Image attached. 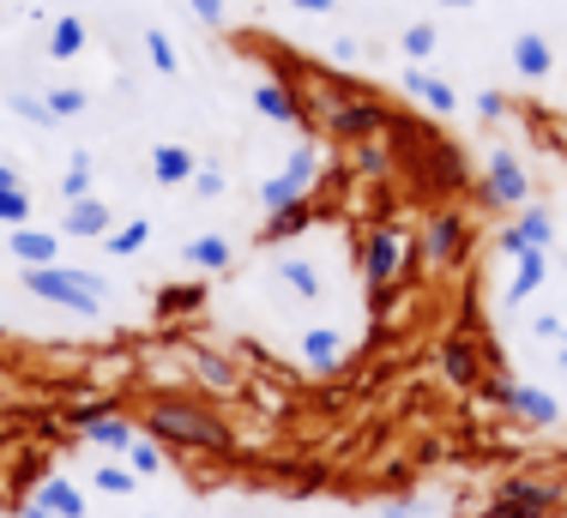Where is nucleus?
Instances as JSON below:
<instances>
[{
  "mask_svg": "<svg viewBox=\"0 0 567 518\" xmlns=\"http://www.w3.org/2000/svg\"><path fill=\"white\" fill-rule=\"evenodd\" d=\"M140 434H152L169 453H194V458H236L241 453V434L212 404L187 398V392H152L140 404Z\"/></svg>",
  "mask_w": 567,
  "mask_h": 518,
  "instance_id": "obj_1",
  "label": "nucleus"
},
{
  "mask_svg": "<svg viewBox=\"0 0 567 518\" xmlns=\"http://www.w3.org/2000/svg\"><path fill=\"white\" fill-rule=\"evenodd\" d=\"M315 133H327L332 145H362V139H386L399 127V108L386 97H369L350 79H315Z\"/></svg>",
  "mask_w": 567,
  "mask_h": 518,
  "instance_id": "obj_2",
  "label": "nucleus"
},
{
  "mask_svg": "<svg viewBox=\"0 0 567 518\" xmlns=\"http://www.w3.org/2000/svg\"><path fill=\"white\" fill-rule=\"evenodd\" d=\"M416 259H423L429 271H458L477 248V229H471V217L458 206H429L423 224H416Z\"/></svg>",
  "mask_w": 567,
  "mask_h": 518,
  "instance_id": "obj_3",
  "label": "nucleus"
},
{
  "mask_svg": "<svg viewBox=\"0 0 567 518\" xmlns=\"http://www.w3.org/2000/svg\"><path fill=\"white\" fill-rule=\"evenodd\" d=\"M24 290L61 313H79V320H97L103 313V278L85 266H31L24 271Z\"/></svg>",
  "mask_w": 567,
  "mask_h": 518,
  "instance_id": "obj_4",
  "label": "nucleus"
},
{
  "mask_svg": "<svg viewBox=\"0 0 567 518\" xmlns=\"http://www.w3.org/2000/svg\"><path fill=\"white\" fill-rule=\"evenodd\" d=\"M404 266H411V229L404 224H369V236H362V283H369V296L393 290L404 278Z\"/></svg>",
  "mask_w": 567,
  "mask_h": 518,
  "instance_id": "obj_5",
  "label": "nucleus"
},
{
  "mask_svg": "<svg viewBox=\"0 0 567 518\" xmlns=\"http://www.w3.org/2000/svg\"><path fill=\"white\" fill-rule=\"evenodd\" d=\"M477 199L495 211H525L532 206V175H525V157L513 145H495L483 157V175H477Z\"/></svg>",
  "mask_w": 567,
  "mask_h": 518,
  "instance_id": "obj_6",
  "label": "nucleus"
},
{
  "mask_svg": "<svg viewBox=\"0 0 567 518\" xmlns=\"http://www.w3.org/2000/svg\"><path fill=\"white\" fill-rule=\"evenodd\" d=\"M404 152L416 157V169H423V187L441 199V206H453V199L471 187V163H465V152H453V145L435 139V133H423V139L404 145Z\"/></svg>",
  "mask_w": 567,
  "mask_h": 518,
  "instance_id": "obj_7",
  "label": "nucleus"
},
{
  "mask_svg": "<svg viewBox=\"0 0 567 518\" xmlns=\"http://www.w3.org/2000/svg\"><path fill=\"white\" fill-rule=\"evenodd\" d=\"M435 367H441V380H447L453 392H477V386H483V374H489L483 338H477V332H465V325H453V332L435 344Z\"/></svg>",
  "mask_w": 567,
  "mask_h": 518,
  "instance_id": "obj_8",
  "label": "nucleus"
},
{
  "mask_svg": "<svg viewBox=\"0 0 567 518\" xmlns=\"http://www.w3.org/2000/svg\"><path fill=\"white\" fill-rule=\"evenodd\" d=\"M489 507H507L519 518H549L567 507V483H549V476H502Z\"/></svg>",
  "mask_w": 567,
  "mask_h": 518,
  "instance_id": "obj_9",
  "label": "nucleus"
},
{
  "mask_svg": "<svg viewBox=\"0 0 567 518\" xmlns=\"http://www.w3.org/2000/svg\"><path fill=\"white\" fill-rule=\"evenodd\" d=\"M182 362L194 367V380L212 392V398H241L248 392V380H241V367L218 356V350H199V344H182Z\"/></svg>",
  "mask_w": 567,
  "mask_h": 518,
  "instance_id": "obj_10",
  "label": "nucleus"
},
{
  "mask_svg": "<svg viewBox=\"0 0 567 518\" xmlns=\"http://www.w3.org/2000/svg\"><path fill=\"white\" fill-rule=\"evenodd\" d=\"M502 404L525 422V428H537V434H549L561 422V398H556V392H544V386H532V380H507Z\"/></svg>",
  "mask_w": 567,
  "mask_h": 518,
  "instance_id": "obj_11",
  "label": "nucleus"
},
{
  "mask_svg": "<svg viewBox=\"0 0 567 518\" xmlns=\"http://www.w3.org/2000/svg\"><path fill=\"white\" fill-rule=\"evenodd\" d=\"M254 108H260L266 121H278V127L315 133V115H308V103L296 97V85H284V79H260V85H254Z\"/></svg>",
  "mask_w": 567,
  "mask_h": 518,
  "instance_id": "obj_12",
  "label": "nucleus"
},
{
  "mask_svg": "<svg viewBox=\"0 0 567 518\" xmlns=\"http://www.w3.org/2000/svg\"><path fill=\"white\" fill-rule=\"evenodd\" d=\"M495 241H502V253H525V248H544V253H549V241H556V224H549L544 206H525Z\"/></svg>",
  "mask_w": 567,
  "mask_h": 518,
  "instance_id": "obj_13",
  "label": "nucleus"
},
{
  "mask_svg": "<svg viewBox=\"0 0 567 518\" xmlns=\"http://www.w3.org/2000/svg\"><path fill=\"white\" fill-rule=\"evenodd\" d=\"M315 224H320V206H315V199H296V206H284V211H266L260 241H266V248H284V241L308 236Z\"/></svg>",
  "mask_w": 567,
  "mask_h": 518,
  "instance_id": "obj_14",
  "label": "nucleus"
},
{
  "mask_svg": "<svg viewBox=\"0 0 567 518\" xmlns=\"http://www.w3.org/2000/svg\"><path fill=\"white\" fill-rule=\"evenodd\" d=\"M7 253L19 259L24 271H31V266H61V236H55V229L24 224V229H12V236H7Z\"/></svg>",
  "mask_w": 567,
  "mask_h": 518,
  "instance_id": "obj_15",
  "label": "nucleus"
},
{
  "mask_svg": "<svg viewBox=\"0 0 567 518\" xmlns=\"http://www.w3.org/2000/svg\"><path fill=\"white\" fill-rule=\"evenodd\" d=\"M404 91H411L429 115H453V108H458V91L441 73H429V66H404Z\"/></svg>",
  "mask_w": 567,
  "mask_h": 518,
  "instance_id": "obj_16",
  "label": "nucleus"
},
{
  "mask_svg": "<svg viewBox=\"0 0 567 518\" xmlns=\"http://www.w3.org/2000/svg\"><path fill=\"white\" fill-rule=\"evenodd\" d=\"M61 229H66V236H79V241H110V229H115V211L103 206L97 194H91V199H79V206H66Z\"/></svg>",
  "mask_w": 567,
  "mask_h": 518,
  "instance_id": "obj_17",
  "label": "nucleus"
},
{
  "mask_svg": "<svg viewBox=\"0 0 567 518\" xmlns=\"http://www.w3.org/2000/svg\"><path fill=\"white\" fill-rule=\"evenodd\" d=\"M182 266H187V271H206V278H218V271L236 266V241H229V236H194V241L182 248Z\"/></svg>",
  "mask_w": 567,
  "mask_h": 518,
  "instance_id": "obj_18",
  "label": "nucleus"
},
{
  "mask_svg": "<svg viewBox=\"0 0 567 518\" xmlns=\"http://www.w3.org/2000/svg\"><path fill=\"white\" fill-rule=\"evenodd\" d=\"M85 441H91V446H103V453H121V458H127V446L140 441V422L121 416V411H103V416H91V422H85Z\"/></svg>",
  "mask_w": 567,
  "mask_h": 518,
  "instance_id": "obj_19",
  "label": "nucleus"
},
{
  "mask_svg": "<svg viewBox=\"0 0 567 518\" xmlns=\"http://www.w3.org/2000/svg\"><path fill=\"white\" fill-rule=\"evenodd\" d=\"M194 175H199V157L187 152V145L164 139V145L152 152V182H157V187H187Z\"/></svg>",
  "mask_w": 567,
  "mask_h": 518,
  "instance_id": "obj_20",
  "label": "nucleus"
},
{
  "mask_svg": "<svg viewBox=\"0 0 567 518\" xmlns=\"http://www.w3.org/2000/svg\"><path fill=\"white\" fill-rule=\"evenodd\" d=\"M513 73L532 79V85H537V79H549V73H556V49H549L537 31H519V37H513Z\"/></svg>",
  "mask_w": 567,
  "mask_h": 518,
  "instance_id": "obj_21",
  "label": "nucleus"
},
{
  "mask_svg": "<svg viewBox=\"0 0 567 518\" xmlns=\"http://www.w3.org/2000/svg\"><path fill=\"white\" fill-rule=\"evenodd\" d=\"M31 507L49 512V518H85V495H79L66 476H43V488L31 495Z\"/></svg>",
  "mask_w": 567,
  "mask_h": 518,
  "instance_id": "obj_22",
  "label": "nucleus"
},
{
  "mask_svg": "<svg viewBox=\"0 0 567 518\" xmlns=\"http://www.w3.org/2000/svg\"><path fill=\"white\" fill-rule=\"evenodd\" d=\"M302 362L315 367V374L344 367V338L332 332V325H308V332H302Z\"/></svg>",
  "mask_w": 567,
  "mask_h": 518,
  "instance_id": "obj_23",
  "label": "nucleus"
},
{
  "mask_svg": "<svg viewBox=\"0 0 567 518\" xmlns=\"http://www.w3.org/2000/svg\"><path fill=\"white\" fill-rule=\"evenodd\" d=\"M278 283L296 296V302H320V290H327V283H320V266H315V259H302V253H284L278 259Z\"/></svg>",
  "mask_w": 567,
  "mask_h": 518,
  "instance_id": "obj_24",
  "label": "nucleus"
},
{
  "mask_svg": "<svg viewBox=\"0 0 567 518\" xmlns=\"http://www.w3.org/2000/svg\"><path fill=\"white\" fill-rule=\"evenodd\" d=\"M544 278H549V253H544V248L513 253V283H507V296H513V302H525V296L544 290Z\"/></svg>",
  "mask_w": 567,
  "mask_h": 518,
  "instance_id": "obj_25",
  "label": "nucleus"
},
{
  "mask_svg": "<svg viewBox=\"0 0 567 518\" xmlns=\"http://www.w3.org/2000/svg\"><path fill=\"white\" fill-rule=\"evenodd\" d=\"M350 163H357L362 182H386V175L399 169V152L386 139H362V145H350Z\"/></svg>",
  "mask_w": 567,
  "mask_h": 518,
  "instance_id": "obj_26",
  "label": "nucleus"
},
{
  "mask_svg": "<svg viewBox=\"0 0 567 518\" xmlns=\"http://www.w3.org/2000/svg\"><path fill=\"white\" fill-rule=\"evenodd\" d=\"M85 43H91V31H85V19H73V12L49 24V61H79Z\"/></svg>",
  "mask_w": 567,
  "mask_h": 518,
  "instance_id": "obj_27",
  "label": "nucleus"
},
{
  "mask_svg": "<svg viewBox=\"0 0 567 518\" xmlns=\"http://www.w3.org/2000/svg\"><path fill=\"white\" fill-rule=\"evenodd\" d=\"M91 182H97V163H91V152H73V157H66V175H61V199H66V206L91 199Z\"/></svg>",
  "mask_w": 567,
  "mask_h": 518,
  "instance_id": "obj_28",
  "label": "nucleus"
},
{
  "mask_svg": "<svg viewBox=\"0 0 567 518\" xmlns=\"http://www.w3.org/2000/svg\"><path fill=\"white\" fill-rule=\"evenodd\" d=\"M145 241H152V217H127V224L110 229V241H103V248H110L115 259H133V253H145Z\"/></svg>",
  "mask_w": 567,
  "mask_h": 518,
  "instance_id": "obj_29",
  "label": "nucleus"
},
{
  "mask_svg": "<svg viewBox=\"0 0 567 518\" xmlns=\"http://www.w3.org/2000/svg\"><path fill=\"white\" fill-rule=\"evenodd\" d=\"M199 302H206V290H199V283H169V290H157V320L199 313Z\"/></svg>",
  "mask_w": 567,
  "mask_h": 518,
  "instance_id": "obj_30",
  "label": "nucleus"
},
{
  "mask_svg": "<svg viewBox=\"0 0 567 518\" xmlns=\"http://www.w3.org/2000/svg\"><path fill=\"white\" fill-rule=\"evenodd\" d=\"M127 470L133 476H164L169 470V446H157L152 434H140V441L127 446Z\"/></svg>",
  "mask_w": 567,
  "mask_h": 518,
  "instance_id": "obj_31",
  "label": "nucleus"
},
{
  "mask_svg": "<svg viewBox=\"0 0 567 518\" xmlns=\"http://www.w3.org/2000/svg\"><path fill=\"white\" fill-rule=\"evenodd\" d=\"M284 175H290L296 187H302V194H315V182H320V145L315 139H302L290 152V163H284Z\"/></svg>",
  "mask_w": 567,
  "mask_h": 518,
  "instance_id": "obj_32",
  "label": "nucleus"
},
{
  "mask_svg": "<svg viewBox=\"0 0 567 518\" xmlns=\"http://www.w3.org/2000/svg\"><path fill=\"white\" fill-rule=\"evenodd\" d=\"M399 43H404V54H411V66H429V54L441 49V31L423 19V24H404V37H399Z\"/></svg>",
  "mask_w": 567,
  "mask_h": 518,
  "instance_id": "obj_33",
  "label": "nucleus"
},
{
  "mask_svg": "<svg viewBox=\"0 0 567 518\" xmlns=\"http://www.w3.org/2000/svg\"><path fill=\"white\" fill-rule=\"evenodd\" d=\"M296 199H315V194H302V187H296L284 169L260 182V206H266V211H284V206H296Z\"/></svg>",
  "mask_w": 567,
  "mask_h": 518,
  "instance_id": "obj_34",
  "label": "nucleus"
},
{
  "mask_svg": "<svg viewBox=\"0 0 567 518\" xmlns=\"http://www.w3.org/2000/svg\"><path fill=\"white\" fill-rule=\"evenodd\" d=\"M49 115H55V121H79V115H85V108H91V97H85V91H79V85H55V91H49Z\"/></svg>",
  "mask_w": 567,
  "mask_h": 518,
  "instance_id": "obj_35",
  "label": "nucleus"
},
{
  "mask_svg": "<svg viewBox=\"0 0 567 518\" xmlns=\"http://www.w3.org/2000/svg\"><path fill=\"white\" fill-rule=\"evenodd\" d=\"M145 61H152L164 79H175V73H182V54H175V43H169L164 31H145Z\"/></svg>",
  "mask_w": 567,
  "mask_h": 518,
  "instance_id": "obj_36",
  "label": "nucleus"
},
{
  "mask_svg": "<svg viewBox=\"0 0 567 518\" xmlns=\"http://www.w3.org/2000/svg\"><path fill=\"white\" fill-rule=\"evenodd\" d=\"M91 488H103V495H133V488H140V476H133L127 465H97V470H91Z\"/></svg>",
  "mask_w": 567,
  "mask_h": 518,
  "instance_id": "obj_37",
  "label": "nucleus"
},
{
  "mask_svg": "<svg viewBox=\"0 0 567 518\" xmlns=\"http://www.w3.org/2000/svg\"><path fill=\"white\" fill-rule=\"evenodd\" d=\"M7 108H12L19 121H31V127H61V121L49 115V103H43V97H31V91H12V97H7Z\"/></svg>",
  "mask_w": 567,
  "mask_h": 518,
  "instance_id": "obj_38",
  "label": "nucleus"
},
{
  "mask_svg": "<svg viewBox=\"0 0 567 518\" xmlns=\"http://www.w3.org/2000/svg\"><path fill=\"white\" fill-rule=\"evenodd\" d=\"M0 224L7 229L31 224V194H24V187H0Z\"/></svg>",
  "mask_w": 567,
  "mask_h": 518,
  "instance_id": "obj_39",
  "label": "nucleus"
},
{
  "mask_svg": "<svg viewBox=\"0 0 567 518\" xmlns=\"http://www.w3.org/2000/svg\"><path fill=\"white\" fill-rule=\"evenodd\" d=\"M224 169H218V163H199V175H194V194L199 199H224Z\"/></svg>",
  "mask_w": 567,
  "mask_h": 518,
  "instance_id": "obj_40",
  "label": "nucleus"
},
{
  "mask_svg": "<svg viewBox=\"0 0 567 518\" xmlns=\"http://www.w3.org/2000/svg\"><path fill=\"white\" fill-rule=\"evenodd\" d=\"M532 338H544V344H561V338H567L561 313H537V320H532Z\"/></svg>",
  "mask_w": 567,
  "mask_h": 518,
  "instance_id": "obj_41",
  "label": "nucleus"
},
{
  "mask_svg": "<svg viewBox=\"0 0 567 518\" xmlns=\"http://www.w3.org/2000/svg\"><path fill=\"white\" fill-rule=\"evenodd\" d=\"M187 12H194L199 24H224V19H229V7H224V0H187Z\"/></svg>",
  "mask_w": 567,
  "mask_h": 518,
  "instance_id": "obj_42",
  "label": "nucleus"
},
{
  "mask_svg": "<svg viewBox=\"0 0 567 518\" xmlns=\"http://www.w3.org/2000/svg\"><path fill=\"white\" fill-rule=\"evenodd\" d=\"M477 115L483 121H502L507 115V97H502V91H477Z\"/></svg>",
  "mask_w": 567,
  "mask_h": 518,
  "instance_id": "obj_43",
  "label": "nucleus"
},
{
  "mask_svg": "<svg viewBox=\"0 0 567 518\" xmlns=\"http://www.w3.org/2000/svg\"><path fill=\"white\" fill-rule=\"evenodd\" d=\"M357 37H332V66H357Z\"/></svg>",
  "mask_w": 567,
  "mask_h": 518,
  "instance_id": "obj_44",
  "label": "nucleus"
},
{
  "mask_svg": "<svg viewBox=\"0 0 567 518\" xmlns=\"http://www.w3.org/2000/svg\"><path fill=\"white\" fill-rule=\"evenodd\" d=\"M296 12H308V19H332L339 12V0H290Z\"/></svg>",
  "mask_w": 567,
  "mask_h": 518,
  "instance_id": "obj_45",
  "label": "nucleus"
},
{
  "mask_svg": "<svg viewBox=\"0 0 567 518\" xmlns=\"http://www.w3.org/2000/svg\"><path fill=\"white\" fill-rule=\"evenodd\" d=\"M0 187H24V182H19V169H12L7 157H0Z\"/></svg>",
  "mask_w": 567,
  "mask_h": 518,
  "instance_id": "obj_46",
  "label": "nucleus"
},
{
  "mask_svg": "<svg viewBox=\"0 0 567 518\" xmlns=\"http://www.w3.org/2000/svg\"><path fill=\"white\" fill-rule=\"evenodd\" d=\"M441 7H477V0H441Z\"/></svg>",
  "mask_w": 567,
  "mask_h": 518,
  "instance_id": "obj_47",
  "label": "nucleus"
},
{
  "mask_svg": "<svg viewBox=\"0 0 567 518\" xmlns=\"http://www.w3.org/2000/svg\"><path fill=\"white\" fill-rule=\"evenodd\" d=\"M556 350H561V367H567V338H561V344H556Z\"/></svg>",
  "mask_w": 567,
  "mask_h": 518,
  "instance_id": "obj_48",
  "label": "nucleus"
},
{
  "mask_svg": "<svg viewBox=\"0 0 567 518\" xmlns=\"http://www.w3.org/2000/svg\"><path fill=\"white\" fill-rule=\"evenodd\" d=\"M24 518H49V512H37V507H31V512H24Z\"/></svg>",
  "mask_w": 567,
  "mask_h": 518,
  "instance_id": "obj_49",
  "label": "nucleus"
},
{
  "mask_svg": "<svg viewBox=\"0 0 567 518\" xmlns=\"http://www.w3.org/2000/svg\"><path fill=\"white\" fill-rule=\"evenodd\" d=\"M561 325H567V308H561Z\"/></svg>",
  "mask_w": 567,
  "mask_h": 518,
  "instance_id": "obj_50",
  "label": "nucleus"
},
{
  "mask_svg": "<svg viewBox=\"0 0 567 518\" xmlns=\"http://www.w3.org/2000/svg\"><path fill=\"white\" fill-rule=\"evenodd\" d=\"M561 404H567V386H561Z\"/></svg>",
  "mask_w": 567,
  "mask_h": 518,
  "instance_id": "obj_51",
  "label": "nucleus"
},
{
  "mask_svg": "<svg viewBox=\"0 0 567 518\" xmlns=\"http://www.w3.org/2000/svg\"><path fill=\"white\" fill-rule=\"evenodd\" d=\"M140 518H152V512H140Z\"/></svg>",
  "mask_w": 567,
  "mask_h": 518,
  "instance_id": "obj_52",
  "label": "nucleus"
},
{
  "mask_svg": "<svg viewBox=\"0 0 567 518\" xmlns=\"http://www.w3.org/2000/svg\"><path fill=\"white\" fill-rule=\"evenodd\" d=\"M561 518H567V507H561Z\"/></svg>",
  "mask_w": 567,
  "mask_h": 518,
  "instance_id": "obj_53",
  "label": "nucleus"
}]
</instances>
